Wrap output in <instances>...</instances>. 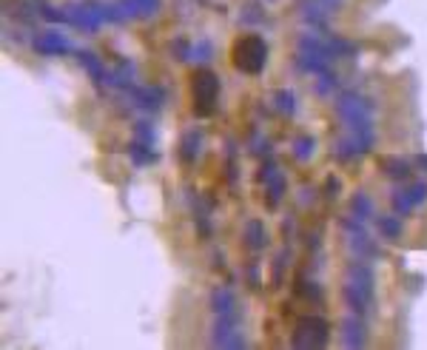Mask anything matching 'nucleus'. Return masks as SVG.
<instances>
[{
	"label": "nucleus",
	"mask_w": 427,
	"mask_h": 350,
	"mask_svg": "<svg viewBox=\"0 0 427 350\" xmlns=\"http://www.w3.org/2000/svg\"><path fill=\"white\" fill-rule=\"evenodd\" d=\"M211 344L225 347V350H239L245 347V336L239 330V316H214L211 325Z\"/></svg>",
	"instance_id": "nucleus-8"
},
{
	"label": "nucleus",
	"mask_w": 427,
	"mask_h": 350,
	"mask_svg": "<svg viewBox=\"0 0 427 350\" xmlns=\"http://www.w3.org/2000/svg\"><path fill=\"white\" fill-rule=\"evenodd\" d=\"M296 6H308V9H319L325 15H336L345 6V0H296Z\"/></svg>",
	"instance_id": "nucleus-28"
},
{
	"label": "nucleus",
	"mask_w": 427,
	"mask_h": 350,
	"mask_svg": "<svg viewBox=\"0 0 427 350\" xmlns=\"http://www.w3.org/2000/svg\"><path fill=\"white\" fill-rule=\"evenodd\" d=\"M29 46H31L37 55H43V57H63V55L71 52V40H69L63 31H57V29H46V31L31 34Z\"/></svg>",
	"instance_id": "nucleus-9"
},
{
	"label": "nucleus",
	"mask_w": 427,
	"mask_h": 350,
	"mask_svg": "<svg viewBox=\"0 0 427 350\" xmlns=\"http://www.w3.org/2000/svg\"><path fill=\"white\" fill-rule=\"evenodd\" d=\"M74 57H77L80 69H85V74H89V77H92L97 85H108V71H106L103 60H100L94 52H89V49H77V52H74Z\"/></svg>",
	"instance_id": "nucleus-15"
},
{
	"label": "nucleus",
	"mask_w": 427,
	"mask_h": 350,
	"mask_svg": "<svg viewBox=\"0 0 427 350\" xmlns=\"http://www.w3.org/2000/svg\"><path fill=\"white\" fill-rule=\"evenodd\" d=\"M339 342L342 347H348V350H362L368 344V328L362 322L359 314H348V316H342V325H339Z\"/></svg>",
	"instance_id": "nucleus-12"
},
{
	"label": "nucleus",
	"mask_w": 427,
	"mask_h": 350,
	"mask_svg": "<svg viewBox=\"0 0 427 350\" xmlns=\"http://www.w3.org/2000/svg\"><path fill=\"white\" fill-rule=\"evenodd\" d=\"M416 165H419V168L427 174V154H419V157H416Z\"/></svg>",
	"instance_id": "nucleus-38"
},
{
	"label": "nucleus",
	"mask_w": 427,
	"mask_h": 350,
	"mask_svg": "<svg viewBox=\"0 0 427 350\" xmlns=\"http://www.w3.org/2000/svg\"><path fill=\"white\" fill-rule=\"evenodd\" d=\"M333 63V55L328 49V37H322L319 31H305V34H299L296 40V52H293V66L299 74H322L325 69H330Z\"/></svg>",
	"instance_id": "nucleus-2"
},
{
	"label": "nucleus",
	"mask_w": 427,
	"mask_h": 350,
	"mask_svg": "<svg viewBox=\"0 0 427 350\" xmlns=\"http://www.w3.org/2000/svg\"><path fill=\"white\" fill-rule=\"evenodd\" d=\"M299 202H302V205H311V202H314V191H311V188H302V194H299Z\"/></svg>",
	"instance_id": "nucleus-37"
},
{
	"label": "nucleus",
	"mask_w": 427,
	"mask_h": 350,
	"mask_svg": "<svg viewBox=\"0 0 427 350\" xmlns=\"http://www.w3.org/2000/svg\"><path fill=\"white\" fill-rule=\"evenodd\" d=\"M211 314L214 316H239V302L231 288H214L211 290Z\"/></svg>",
	"instance_id": "nucleus-14"
},
{
	"label": "nucleus",
	"mask_w": 427,
	"mask_h": 350,
	"mask_svg": "<svg viewBox=\"0 0 427 350\" xmlns=\"http://www.w3.org/2000/svg\"><path fill=\"white\" fill-rule=\"evenodd\" d=\"M376 228L384 239H399L402 237V216L391 214V216H376Z\"/></svg>",
	"instance_id": "nucleus-24"
},
{
	"label": "nucleus",
	"mask_w": 427,
	"mask_h": 350,
	"mask_svg": "<svg viewBox=\"0 0 427 350\" xmlns=\"http://www.w3.org/2000/svg\"><path fill=\"white\" fill-rule=\"evenodd\" d=\"M328 49H330L333 60H339V57H354V55H356V46H354V43L345 40V37H339V34H328Z\"/></svg>",
	"instance_id": "nucleus-26"
},
{
	"label": "nucleus",
	"mask_w": 427,
	"mask_h": 350,
	"mask_svg": "<svg viewBox=\"0 0 427 350\" xmlns=\"http://www.w3.org/2000/svg\"><path fill=\"white\" fill-rule=\"evenodd\" d=\"M137 9H140V18H154L162 6V0H134Z\"/></svg>",
	"instance_id": "nucleus-33"
},
{
	"label": "nucleus",
	"mask_w": 427,
	"mask_h": 350,
	"mask_svg": "<svg viewBox=\"0 0 427 350\" xmlns=\"http://www.w3.org/2000/svg\"><path fill=\"white\" fill-rule=\"evenodd\" d=\"M382 171H384V177L393 180V183H407L410 180V162L407 160H399V157H388V160H382Z\"/></svg>",
	"instance_id": "nucleus-19"
},
{
	"label": "nucleus",
	"mask_w": 427,
	"mask_h": 350,
	"mask_svg": "<svg viewBox=\"0 0 427 350\" xmlns=\"http://www.w3.org/2000/svg\"><path fill=\"white\" fill-rule=\"evenodd\" d=\"M336 85H339V77H336V71L325 69L322 74H316V94L328 97L330 92H336Z\"/></svg>",
	"instance_id": "nucleus-29"
},
{
	"label": "nucleus",
	"mask_w": 427,
	"mask_h": 350,
	"mask_svg": "<svg viewBox=\"0 0 427 350\" xmlns=\"http://www.w3.org/2000/svg\"><path fill=\"white\" fill-rule=\"evenodd\" d=\"M373 100L359 94V92H342L336 97V117L342 120L345 128H354V125H365V122H373Z\"/></svg>",
	"instance_id": "nucleus-6"
},
{
	"label": "nucleus",
	"mask_w": 427,
	"mask_h": 350,
	"mask_svg": "<svg viewBox=\"0 0 427 350\" xmlns=\"http://www.w3.org/2000/svg\"><path fill=\"white\" fill-rule=\"evenodd\" d=\"M290 151H293V160H296V162H308V160L314 157V151H316V140L308 137V134H299V137L293 140Z\"/></svg>",
	"instance_id": "nucleus-25"
},
{
	"label": "nucleus",
	"mask_w": 427,
	"mask_h": 350,
	"mask_svg": "<svg viewBox=\"0 0 427 350\" xmlns=\"http://www.w3.org/2000/svg\"><path fill=\"white\" fill-rule=\"evenodd\" d=\"M231 63L242 74H262L268 66V43L262 34H242L231 46Z\"/></svg>",
	"instance_id": "nucleus-3"
},
{
	"label": "nucleus",
	"mask_w": 427,
	"mask_h": 350,
	"mask_svg": "<svg viewBox=\"0 0 427 350\" xmlns=\"http://www.w3.org/2000/svg\"><path fill=\"white\" fill-rule=\"evenodd\" d=\"M285 259H288V256H285V251H282V253L276 256V262H274V285H279V282H282V268H285L282 262H285Z\"/></svg>",
	"instance_id": "nucleus-34"
},
{
	"label": "nucleus",
	"mask_w": 427,
	"mask_h": 350,
	"mask_svg": "<svg viewBox=\"0 0 427 350\" xmlns=\"http://www.w3.org/2000/svg\"><path fill=\"white\" fill-rule=\"evenodd\" d=\"M330 339V325L328 319L322 316H302L296 325H293V333H290V344L296 350H319L325 347Z\"/></svg>",
	"instance_id": "nucleus-5"
},
{
	"label": "nucleus",
	"mask_w": 427,
	"mask_h": 350,
	"mask_svg": "<svg viewBox=\"0 0 427 350\" xmlns=\"http://www.w3.org/2000/svg\"><path fill=\"white\" fill-rule=\"evenodd\" d=\"M128 157H132V162L140 165V168L157 162V151H154V146H151V143H143V140H137V137H134L132 143H128Z\"/></svg>",
	"instance_id": "nucleus-20"
},
{
	"label": "nucleus",
	"mask_w": 427,
	"mask_h": 350,
	"mask_svg": "<svg viewBox=\"0 0 427 350\" xmlns=\"http://www.w3.org/2000/svg\"><path fill=\"white\" fill-rule=\"evenodd\" d=\"M242 239H245V245L253 251V253H262L265 248H268V228H265V223L262 220H248L245 223V228H242Z\"/></svg>",
	"instance_id": "nucleus-16"
},
{
	"label": "nucleus",
	"mask_w": 427,
	"mask_h": 350,
	"mask_svg": "<svg viewBox=\"0 0 427 350\" xmlns=\"http://www.w3.org/2000/svg\"><path fill=\"white\" fill-rule=\"evenodd\" d=\"M336 191H339V180H328V183H325V194L333 200V197H336Z\"/></svg>",
	"instance_id": "nucleus-35"
},
{
	"label": "nucleus",
	"mask_w": 427,
	"mask_h": 350,
	"mask_svg": "<svg viewBox=\"0 0 427 350\" xmlns=\"http://www.w3.org/2000/svg\"><path fill=\"white\" fill-rule=\"evenodd\" d=\"M191 46H194L191 40L177 37V40H174V46H171V52H174V57H177L180 63H188V60H191Z\"/></svg>",
	"instance_id": "nucleus-31"
},
{
	"label": "nucleus",
	"mask_w": 427,
	"mask_h": 350,
	"mask_svg": "<svg viewBox=\"0 0 427 350\" xmlns=\"http://www.w3.org/2000/svg\"><path fill=\"white\" fill-rule=\"evenodd\" d=\"M200 151H202V131L200 128H188L186 134L180 137V160L186 165H191V162L200 160Z\"/></svg>",
	"instance_id": "nucleus-17"
},
{
	"label": "nucleus",
	"mask_w": 427,
	"mask_h": 350,
	"mask_svg": "<svg viewBox=\"0 0 427 350\" xmlns=\"http://www.w3.org/2000/svg\"><path fill=\"white\" fill-rule=\"evenodd\" d=\"M256 20H260V9H248L242 18V23H256Z\"/></svg>",
	"instance_id": "nucleus-36"
},
{
	"label": "nucleus",
	"mask_w": 427,
	"mask_h": 350,
	"mask_svg": "<svg viewBox=\"0 0 427 350\" xmlns=\"http://www.w3.org/2000/svg\"><path fill=\"white\" fill-rule=\"evenodd\" d=\"M134 137L137 140H143V143H157V131H154V125L151 122H146V120H140L137 125H134Z\"/></svg>",
	"instance_id": "nucleus-32"
},
{
	"label": "nucleus",
	"mask_w": 427,
	"mask_h": 350,
	"mask_svg": "<svg viewBox=\"0 0 427 350\" xmlns=\"http://www.w3.org/2000/svg\"><path fill=\"white\" fill-rule=\"evenodd\" d=\"M342 234H345L348 251H351L356 259H368V262H373V259H379V256H382V251H379V245L373 242V237L368 234L365 223H362V220H356L354 214L342 220Z\"/></svg>",
	"instance_id": "nucleus-7"
},
{
	"label": "nucleus",
	"mask_w": 427,
	"mask_h": 350,
	"mask_svg": "<svg viewBox=\"0 0 427 350\" xmlns=\"http://www.w3.org/2000/svg\"><path fill=\"white\" fill-rule=\"evenodd\" d=\"M260 183H262V188H265L268 208H276V205L282 202V197H285V188H288L285 174H282V168L276 165V160L265 157V162H262V168H260Z\"/></svg>",
	"instance_id": "nucleus-10"
},
{
	"label": "nucleus",
	"mask_w": 427,
	"mask_h": 350,
	"mask_svg": "<svg viewBox=\"0 0 427 350\" xmlns=\"http://www.w3.org/2000/svg\"><path fill=\"white\" fill-rule=\"evenodd\" d=\"M217 97H220V77L211 69H197L191 77V100H194V114L197 117H211L217 111Z\"/></svg>",
	"instance_id": "nucleus-4"
},
{
	"label": "nucleus",
	"mask_w": 427,
	"mask_h": 350,
	"mask_svg": "<svg viewBox=\"0 0 427 350\" xmlns=\"http://www.w3.org/2000/svg\"><path fill=\"white\" fill-rule=\"evenodd\" d=\"M66 15L69 23L80 31H97L103 26V18L92 6V0H71V4H66Z\"/></svg>",
	"instance_id": "nucleus-11"
},
{
	"label": "nucleus",
	"mask_w": 427,
	"mask_h": 350,
	"mask_svg": "<svg viewBox=\"0 0 427 350\" xmlns=\"http://www.w3.org/2000/svg\"><path fill=\"white\" fill-rule=\"evenodd\" d=\"M342 296H345L348 311L368 316L373 311L376 302V274L370 268L368 259H354L348 271H345V282H342Z\"/></svg>",
	"instance_id": "nucleus-1"
},
{
	"label": "nucleus",
	"mask_w": 427,
	"mask_h": 350,
	"mask_svg": "<svg viewBox=\"0 0 427 350\" xmlns=\"http://www.w3.org/2000/svg\"><path fill=\"white\" fill-rule=\"evenodd\" d=\"M29 4L34 6V12L46 20V23H69V15H66V6L63 9H57V6H52L49 0H29Z\"/></svg>",
	"instance_id": "nucleus-21"
},
{
	"label": "nucleus",
	"mask_w": 427,
	"mask_h": 350,
	"mask_svg": "<svg viewBox=\"0 0 427 350\" xmlns=\"http://www.w3.org/2000/svg\"><path fill=\"white\" fill-rule=\"evenodd\" d=\"M391 208H393V214H399V216H407V214L416 211V202H413V197H410V191H407V183L399 186V188H393V194H391Z\"/></svg>",
	"instance_id": "nucleus-23"
},
{
	"label": "nucleus",
	"mask_w": 427,
	"mask_h": 350,
	"mask_svg": "<svg viewBox=\"0 0 427 350\" xmlns=\"http://www.w3.org/2000/svg\"><path fill=\"white\" fill-rule=\"evenodd\" d=\"M128 97H132V103L143 111H157L165 103V92L160 89V85H132V89H128Z\"/></svg>",
	"instance_id": "nucleus-13"
},
{
	"label": "nucleus",
	"mask_w": 427,
	"mask_h": 350,
	"mask_svg": "<svg viewBox=\"0 0 427 350\" xmlns=\"http://www.w3.org/2000/svg\"><path fill=\"white\" fill-rule=\"evenodd\" d=\"M211 55H214L211 40H194V46H191V60H188V63H200V66H205V63L211 60Z\"/></svg>",
	"instance_id": "nucleus-30"
},
{
	"label": "nucleus",
	"mask_w": 427,
	"mask_h": 350,
	"mask_svg": "<svg viewBox=\"0 0 427 350\" xmlns=\"http://www.w3.org/2000/svg\"><path fill=\"white\" fill-rule=\"evenodd\" d=\"M359 157H365V151L359 148V143L348 134H342L336 143H333V160H339V162H354V160H359Z\"/></svg>",
	"instance_id": "nucleus-18"
},
{
	"label": "nucleus",
	"mask_w": 427,
	"mask_h": 350,
	"mask_svg": "<svg viewBox=\"0 0 427 350\" xmlns=\"http://www.w3.org/2000/svg\"><path fill=\"white\" fill-rule=\"evenodd\" d=\"M274 106H276V111L282 117H293L296 114V94H293V89H279L274 94Z\"/></svg>",
	"instance_id": "nucleus-27"
},
{
	"label": "nucleus",
	"mask_w": 427,
	"mask_h": 350,
	"mask_svg": "<svg viewBox=\"0 0 427 350\" xmlns=\"http://www.w3.org/2000/svg\"><path fill=\"white\" fill-rule=\"evenodd\" d=\"M351 214L356 216V220L368 223V220H373V216H376V205H373V200L365 191H359V194L351 197Z\"/></svg>",
	"instance_id": "nucleus-22"
}]
</instances>
